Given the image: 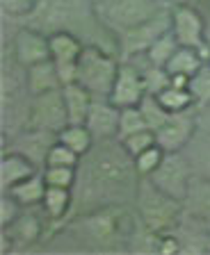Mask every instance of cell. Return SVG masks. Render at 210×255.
<instances>
[{
  "label": "cell",
  "mask_w": 210,
  "mask_h": 255,
  "mask_svg": "<svg viewBox=\"0 0 210 255\" xmlns=\"http://www.w3.org/2000/svg\"><path fill=\"white\" fill-rule=\"evenodd\" d=\"M140 107H142V112H144V119H146V123H149L151 130L160 128L162 123H165V119L169 117V112L160 105V101H158L153 94H146L144 101L140 103Z\"/></svg>",
  "instance_id": "f546056e"
},
{
  "label": "cell",
  "mask_w": 210,
  "mask_h": 255,
  "mask_svg": "<svg viewBox=\"0 0 210 255\" xmlns=\"http://www.w3.org/2000/svg\"><path fill=\"white\" fill-rule=\"evenodd\" d=\"M43 180L48 187L73 189L78 182V166H43Z\"/></svg>",
  "instance_id": "484cf974"
},
{
  "label": "cell",
  "mask_w": 210,
  "mask_h": 255,
  "mask_svg": "<svg viewBox=\"0 0 210 255\" xmlns=\"http://www.w3.org/2000/svg\"><path fill=\"white\" fill-rule=\"evenodd\" d=\"M30 210L32 207H25L16 221L11 223V226H7V228H2V230H14V237H7L5 235V239H14L16 244H32L34 239L41 235V223H39V219Z\"/></svg>",
  "instance_id": "603a6c76"
},
{
  "label": "cell",
  "mask_w": 210,
  "mask_h": 255,
  "mask_svg": "<svg viewBox=\"0 0 210 255\" xmlns=\"http://www.w3.org/2000/svg\"><path fill=\"white\" fill-rule=\"evenodd\" d=\"M160 101V105L169 112V114H178V112H188L194 110V96L188 87H176V85H167L162 91L153 94Z\"/></svg>",
  "instance_id": "7402d4cb"
},
{
  "label": "cell",
  "mask_w": 210,
  "mask_h": 255,
  "mask_svg": "<svg viewBox=\"0 0 210 255\" xmlns=\"http://www.w3.org/2000/svg\"><path fill=\"white\" fill-rule=\"evenodd\" d=\"M80 164V155L73 148H69L66 143H62L59 139H55L53 146L48 148L46 162L43 166H78Z\"/></svg>",
  "instance_id": "83f0119b"
},
{
  "label": "cell",
  "mask_w": 210,
  "mask_h": 255,
  "mask_svg": "<svg viewBox=\"0 0 210 255\" xmlns=\"http://www.w3.org/2000/svg\"><path fill=\"white\" fill-rule=\"evenodd\" d=\"M27 123H30L32 130H48V132L55 134L64 126H69V114H66L62 89H50L32 96Z\"/></svg>",
  "instance_id": "5b68a950"
},
{
  "label": "cell",
  "mask_w": 210,
  "mask_h": 255,
  "mask_svg": "<svg viewBox=\"0 0 210 255\" xmlns=\"http://www.w3.org/2000/svg\"><path fill=\"white\" fill-rule=\"evenodd\" d=\"M185 214H190L192 219L201 223H210V180L194 175L190 182L188 196L183 201Z\"/></svg>",
  "instance_id": "5bb4252c"
},
{
  "label": "cell",
  "mask_w": 210,
  "mask_h": 255,
  "mask_svg": "<svg viewBox=\"0 0 210 255\" xmlns=\"http://www.w3.org/2000/svg\"><path fill=\"white\" fill-rule=\"evenodd\" d=\"M172 30V11H160L151 21L142 23L133 30L121 32V55L124 59H133L137 55H144L153 46L156 39H160L165 32Z\"/></svg>",
  "instance_id": "52a82bcc"
},
{
  "label": "cell",
  "mask_w": 210,
  "mask_h": 255,
  "mask_svg": "<svg viewBox=\"0 0 210 255\" xmlns=\"http://www.w3.org/2000/svg\"><path fill=\"white\" fill-rule=\"evenodd\" d=\"M146 91V80L142 75L140 66H135V62L124 59L119 64V73L114 80V87L110 91V101L121 110V107H135L144 101Z\"/></svg>",
  "instance_id": "30bf717a"
},
{
  "label": "cell",
  "mask_w": 210,
  "mask_h": 255,
  "mask_svg": "<svg viewBox=\"0 0 210 255\" xmlns=\"http://www.w3.org/2000/svg\"><path fill=\"white\" fill-rule=\"evenodd\" d=\"M119 107L110 98H94L92 110L87 114V128L92 130L96 141L117 139L119 134Z\"/></svg>",
  "instance_id": "7c38bea8"
},
{
  "label": "cell",
  "mask_w": 210,
  "mask_h": 255,
  "mask_svg": "<svg viewBox=\"0 0 210 255\" xmlns=\"http://www.w3.org/2000/svg\"><path fill=\"white\" fill-rule=\"evenodd\" d=\"M14 57L23 69H30L34 64L50 59V41L48 34L34 30V27H21L14 34Z\"/></svg>",
  "instance_id": "8fae6325"
},
{
  "label": "cell",
  "mask_w": 210,
  "mask_h": 255,
  "mask_svg": "<svg viewBox=\"0 0 210 255\" xmlns=\"http://www.w3.org/2000/svg\"><path fill=\"white\" fill-rule=\"evenodd\" d=\"M208 64H210V37H208Z\"/></svg>",
  "instance_id": "d590c367"
},
{
  "label": "cell",
  "mask_w": 210,
  "mask_h": 255,
  "mask_svg": "<svg viewBox=\"0 0 210 255\" xmlns=\"http://www.w3.org/2000/svg\"><path fill=\"white\" fill-rule=\"evenodd\" d=\"M39 0H2V9L11 16H25L34 11Z\"/></svg>",
  "instance_id": "d6a6232c"
},
{
  "label": "cell",
  "mask_w": 210,
  "mask_h": 255,
  "mask_svg": "<svg viewBox=\"0 0 210 255\" xmlns=\"http://www.w3.org/2000/svg\"><path fill=\"white\" fill-rule=\"evenodd\" d=\"M197 110V123H199L201 130H206V132H210V103L204 107H194Z\"/></svg>",
  "instance_id": "836d02e7"
},
{
  "label": "cell",
  "mask_w": 210,
  "mask_h": 255,
  "mask_svg": "<svg viewBox=\"0 0 210 255\" xmlns=\"http://www.w3.org/2000/svg\"><path fill=\"white\" fill-rule=\"evenodd\" d=\"M48 41H50V59L57 66L62 85L76 82V66H78V59H80L82 50H85V43L69 30L50 32Z\"/></svg>",
  "instance_id": "ba28073f"
},
{
  "label": "cell",
  "mask_w": 210,
  "mask_h": 255,
  "mask_svg": "<svg viewBox=\"0 0 210 255\" xmlns=\"http://www.w3.org/2000/svg\"><path fill=\"white\" fill-rule=\"evenodd\" d=\"M172 32L181 46L197 48L208 62V32H206V21L199 11L183 5H172Z\"/></svg>",
  "instance_id": "8992f818"
},
{
  "label": "cell",
  "mask_w": 210,
  "mask_h": 255,
  "mask_svg": "<svg viewBox=\"0 0 210 255\" xmlns=\"http://www.w3.org/2000/svg\"><path fill=\"white\" fill-rule=\"evenodd\" d=\"M119 62L98 46H85L76 66V82L82 85L94 98H110Z\"/></svg>",
  "instance_id": "7a4b0ae2"
},
{
  "label": "cell",
  "mask_w": 210,
  "mask_h": 255,
  "mask_svg": "<svg viewBox=\"0 0 210 255\" xmlns=\"http://www.w3.org/2000/svg\"><path fill=\"white\" fill-rule=\"evenodd\" d=\"M64 94V105L66 114H69V123H87V114L92 110L94 96L78 82H69L62 87Z\"/></svg>",
  "instance_id": "9a60e30c"
},
{
  "label": "cell",
  "mask_w": 210,
  "mask_h": 255,
  "mask_svg": "<svg viewBox=\"0 0 210 255\" xmlns=\"http://www.w3.org/2000/svg\"><path fill=\"white\" fill-rule=\"evenodd\" d=\"M162 2H165V0H162Z\"/></svg>",
  "instance_id": "74e56055"
},
{
  "label": "cell",
  "mask_w": 210,
  "mask_h": 255,
  "mask_svg": "<svg viewBox=\"0 0 210 255\" xmlns=\"http://www.w3.org/2000/svg\"><path fill=\"white\" fill-rule=\"evenodd\" d=\"M23 210H25V207H23L16 198H11L9 194L2 191V201H0V226H2V228L11 226V223L21 217Z\"/></svg>",
  "instance_id": "1f68e13d"
},
{
  "label": "cell",
  "mask_w": 210,
  "mask_h": 255,
  "mask_svg": "<svg viewBox=\"0 0 210 255\" xmlns=\"http://www.w3.org/2000/svg\"><path fill=\"white\" fill-rule=\"evenodd\" d=\"M94 2H98V0H94Z\"/></svg>",
  "instance_id": "8d00e7d4"
},
{
  "label": "cell",
  "mask_w": 210,
  "mask_h": 255,
  "mask_svg": "<svg viewBox=\"0 0 210 255\" xmlns=\"http://www.w3.org/2000/svg\"><path fill=\"white\" fill-rule=\"evenodd\" d=\"M183 153L188 155L190 164L194 169V175H201V178L210 180V132L199 128L197 134L192 137V141L183 148Z\"/></svg>",
  "instance_id": "e0dca14e"
},
{
  "label": "cell",
  "mask_w": 210,
  "mask_h": 255,
  "mask_svg": "<svg viewBox=\"0 0 210 255\" xmlns=\"http://www.w3.org/2000/svg\"><path fill=\"white\" fill-rule=\"evenodd\" d=\"M137 201H140L144 226L156 235H165L178 226L183 203L160 191L149 178H142L140 185H137Z\"/></svg>",
  "instance_id": "6da1fadb"
},
{
  "label": "cell",
  "mask_w": 210,
  "mask_h": 255,
  "mask_svg": "<svg viewBox=\"0 0 210 255\" xmlns=\"http://www.w3.org/2000/svg\"><path fill=\"white\" fill-rule=\"evenodd\" d=\"M39 173V164L27 155L18 153V150H7L2 155V164H0V182H2V191L14 187L16 182L25 180L30 175Z\"/></svg>",
  "instance_id": "4fadbf2b"
},
{
  "label": "cell",
  "mask_w": 210,
  "mask_h": 255,
  "mask_svg": "<svg viewBox=\"0 0 210 255\" xmlns=\"http://www.w3.org/2000/svg\"><path fill=\"white\" fill-rule=\"evenodd\" d=\"M192 178H194V169H192V164H190L188 155H185L183 150H176V153H165L160 166H158L156 173H153L149 180L160 191H165L167 196L183 203L185 196H188Z\"/></svg>",
  "instance_id": "277c9868"
},
{
  "label": "cell",
  "mask_w": 210,
  "mask_h": 255,
  "mask_svg": "<svg viewBox=\"0 0 210 255\" xmlns=\"http://www.w3.org/2000/svg\"><path fill=\"white\" fill-rule=\"evenodd\" d=\"M206 57L197 50V48H188V46H178V50L174 53V57L169 59V64L165 66L169 75H185L192 78L194 73H199L206 66Z\"/></svg>",
  "instance_id": "d6986e66"
},
{
  "label": "cell",
  "mask_w": 210,
  "mask_h": 255,
  "mask_svg": "<svg viewBox=\"0 0 210 255\" xmlns=\"http://www.w3.org/2000/svg\"><path fill=\"white\" fill-rule=\"evenodd\" d=\"M27 71V89L30 94L37 96L43 94V91H50V89H62V78H59V71L57 66L53 64V59H46L41 64H34L30 66Z\"/></svg>",
  "instance_id": "2e32d148"
},
{
  "label": "cell",
  "mask_w": 210,
  "mask_h": 255,
  "mask_svg": "<svg viewBox=\"0 0 210 255\" xmlns=\"http://www.w3.org/2000/svg\"><path fill=\"white\" fill-rule=\"evenodd\" d=\"M178 46H181V43L176 41L174 32L169 30V32H165L160 39H156V41H153V46L144 53V57L149 59L153 66H160V69H165V66L169 64V59L174 57V53L178 50Z\"/></svg>",
  "instance_id": "cb8c5ba5"
},
{
  "label": "cell",
  "mask_w": 210,
  "mask_h": 255,
  "mask_svg": "<svg viewBox=\"0 0 210 255\" xmlns=\"http://www.w3.org/2000/svg\"><path fill=\"white\" fill-rule=\"evenodd\" d=\"M174 5H183V2H188V0H172Z\"/></svg>",
  "instance_id": "e575fe53"
},
{
  "label": "cell",
  "mask_w": 210,
  "mask_h": 255,
  "mask_svg": "<svg viewBox=\"0 0 210 255\" xmlns=\"http://www.w3.org/2000/svg\"><path fill=\"white\" fill-rule=\"evenodd\" d=\"M41 207H43V214L50 221H62V219L69 217L71 207H73V194L66 187H48L46 196L41 201Z\"/></svg>",
  "instance_id": "ffe728a7"
},
{
  "label": "cell",
  "mask_w": 210,
  "mask_h": 255,
  "mask_svg": "<svg viewBox=\"0 0 210 255\" xmlns=\"http://www.w3.org/2000/svg\"><path fill=\"white\" fill-rule=\"evenodd\" d=\"M57 139L62 143H66L69 148L76 150L80 157H85L94 148V143H96V139H94L92 130L87 128V123H69V126H64L57 132Z\"/></svg>",
  "instance_id": "44dd1931"
},
{
  "label": "cell",
  "mask_w": 210,
  "mask_h": 255,
  "mask_svg": "<svg viewBox=\"0 0 210 255\" xmlns=\"http://www.w3.org/2000/svg\"><path fill=\"white\" fill-rule=\"evenodd\" d=\"M146 128H149V123H146L144 112H142L140 105L121 107V112H119V134H117L119 141L135 132H140V130H146Z\"/></svg>",
  "instance_id": "d4e9b609"
},
{
  "label": "cell",
  "mask_w": 210,
  "mask_h": 255,
  "mask_svg": "<svg viewBox=\"0 0 210 255\" xmlns=\"http://www.w3.org/2000/svg\"><path fill=\"white\" fill-rule=\"evenodd\" d=\"M165 153L167 150L162 148V146H158V143H153L151 148L142 150L135 159V169H137V173H140V178H151L153 173H156V169L160 166L162 157H165Z\"/></svg>",
  "instance_id": "4316f807"
},
{
  "label": "cell",
  "mask_w": 210,
  "mask_h": 255,
  "mask_svg": "<svg viewBox=\"0 0 210 255\" xmlns=\"http://www.w3.org/2000/svg\"><path fill=\"white\" fill-rule=\"evenodd\" d=\"M190 91L194 96V107H204L210 103V64L190 78Z\"/></svg>",
  "instance_id": "f1b7e54d"
},
{
  "label": "cell",
  "mask_w": 210,
  "mask_h": 255,
  "mask_svg": "<svg viewBox=\"0 0 210 255\" xmlns=\"http://www.w3.org/2000/svg\"><path fill=\"white\" fill-rule=\"evenodd\" d=\"M199 130V123H197V110H188V112H178V114H169L165 119L160 128H156V141L158 146L167 150V153H176V150H183L192 137Z\"/></svg>",
  "instance_id": "9c48e42d"
},
{
  "label": "cell",
  "mask_w": 210,
  "mask_h": 255,
  "mask_svg": "<svg viewBox=\"0 0 210 255\" xmlns=\"http://www.w3.org/2000/svg\"><path fill=\"white\" fill-rule=\"evenodd\" d=\"M46 189H48V185L43 180V173H34L30 178H25V180L16 182L14 187H9L5 194L16 198L23 207H37L41 205L43 196H46Z\"/></svg>",
  "instance_id": "ac0fdd59"
},
{
  "label": "cell",
  "mask_w": 210,
  "mask_h": 255,
  "mask_svg": "<svg viewBox=\"0 0 210 255\" xmlns=\"http://www.w3.org/2000/svg\"><path fill=\"white\" fill-rule=\"evenodd\" d=\"M103 21L119 32L133 30L165 11L162 0H98Z\"/></svg>",
  "instance_id": "3957f363"
},
{
  "label": "cell",
  "mask_w": 210,
  "mask_h": 255,
  "mask_svg": "<svg viewBox=\"0 0 210 255\" xmlns=\"http://www.w3.org/2000/svg\"><path fill=\"white\" fill-rule=\"evenodd\" d=\"M121 143H124V148L128 150L130 157H137L142 150L151 148L153 143H158V141H156V132H153L151 128H146V130H140V132H135V134H130V137L121 139Z\"/></svg>",
  "instance_id": "4dcf8cb0"
}]
</instances>
